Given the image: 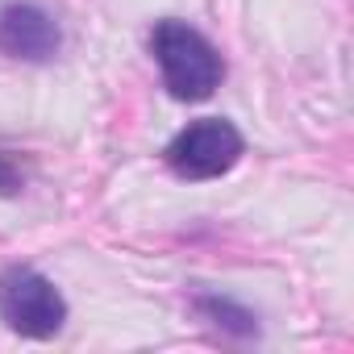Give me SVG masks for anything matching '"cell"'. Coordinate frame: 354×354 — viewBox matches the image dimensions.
I'll return each mask as SVG.
<instances>
[{
  "label": "cell",
  "instance_id": "cell-3",
  "mask_svg": "<svg viewBox=\"0 0 354 354\" xmlns=\"http://www.w3.org/2000/svg\"><path fill=\"white\" fill-rule=\"evenodd\" d=\"M0 321H5L17 337L30 342H50L67 325V300L30 263H9L0 271Z\"/></svg>",
  "mask_w": 354,
  "mask_h": 354
},
{
  "label": "cell",
  "instance_id": "cell-1",
  "mask_svg": "<svg viewBox=\"0 0 354 354\" xmlns=\"http://www.w3.org/2000/svg\"><path fill=\"white\" fill-rule=\"evenodd\" d=\"M150 55H154V63L162 71V88L175 100H184V104L209 100L221 88V80H225L221 50L201 30H192L180 17L154 21V30H150Z\"/></svg>",
  "mask_w": 354,
  "mask_h": 354
},
{
  "label": "cell",
  "instance_id": "cell-4",
  "mask_svg": "<svg viewBox=\"0 0 354 354\" xmlns=\"http://www.w3.org/2000/svg\"><path fill=\"white\" fill-rule=\"evenodd\" d=\"M63 46L59 21L34 5V0H13L0 9V55L17 63H50Z\"/></svg>",
  "mask_w": 354,
  "mask_h": 354
},
{
  "label": "cell",
  "instance_id": "cell-6",
  "mask_svg": "<svg viewBox=\"0 0 354 354\" xmlns=\"http://www.w3.org/2000/svg\"><path fill=\"white\" fill-rule=\"evenodd\" d=\"M26 188V175H21V167L0 150V196H17Z\"/></svg>",
  "mask_w": 354,
  "mask_h": 354
},
{
  "label": "cell",
  "instance_id": "cell-5",
  "mask_svg": "<svg viewBox=\"0 0 354 354\" xmlns=\"http://www.w3.org/2000/svg\"><path fill=\"white\" fill-rule=\"evenodd\" d=\"M192 308H196L213 329H221V333H230V337H259V317H254L246 304L230 300V296L205 292V296L192 300Z\"/></svg>",
  "mask_w": 354,
  "mask_h": 354
},
{
  "label": "cell",
  "instance_id": "cell-2",
  "mask_svg": "<svg viewBox=\"0 0 354 354\" xmlns=\"http://www.w3.org/2000/svg\"><path fill=\"white\" fill-rule=\"evenodd\" d=\"M246 154V138L238 133L234 121L225 117H201L188 121L162 150V162L171 175H180L188 184H209L230 175Z\"/></svg>",
  "mask_w": 354,
  "mask_h": 354
}]
</instances>
